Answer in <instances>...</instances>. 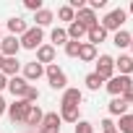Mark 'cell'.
<instances>
[{
  "mask_svg": "<svg viewBox=\"0 0 133 133\" xmlns=\"http://www.w3.org/2000/svg\"><path fill=\"white\" fill-rule=\"evenodd\" d=\"M104 84L115 76V57H110V55H99L97 57V71H94Z\"/></svg>",
  "mask_w": 133,
  "mask_h": 133,
  "instance_id": "cell-6",
  "label": "cell"
},
{
  "mask_svg": "<svg viewBox=\"0 0 133 133\" xmlns=\"http://www.w3.org/2000/svg\"><path fill=\"white\" fill-rule=\"evenodd\" d=\"M115 71H120L117 76H130V73H133V57H130V55L115 57Z\"/></svg>",
  "mask_w": 133,
  "mask_h": 133,
  "instance_id": "cell-14",
  "label": "cell"
},
{
  "mask_svg": "<svg viewBox=\"0 0 133 133\" xmlns=\"http://www.w3.org/2000/svg\"><path fill=\"white\" fill-rule=\"evenodd\" d=\"M78 47H81V42H73V39H68V42H65V55H68V57H78Z\"/></svg>",
  "mask_w": 133,
  "mask_h": 133,
  "instance_id": "cell-29",
  "label": "cell"
},
{
  "mask_svg": "<svg viewBox=\"0 0 133 133\" xmlns=\"http://www.w3.org/2000/svg\"><path fill=\"white\" fill-rule=\"evenodd\" d=\"M125 18H128V11H123V8H112V11L102 18V29H104V31H120L123 24H125Z\"/></svg>",
  "mask_w": 133,
  "mask_h": 133,
  "instance_id": "cell-1",
  "label": "cell"
},
{
  "mask_svg": "<svg viewBox=\"0 0 133 133\" xmlns=\"http://www.w3.org/2000/svg\"><path fill=\"white\" fill-rule=\"evenodd\" d=\"M76 133H94V125L89 120H78L76 123Z\"/></svg>",
  "mask_w": 133,
  "mask_h": 133,
  "instance_id": "cell-31",
  "label": "cell"
},
{
  "mask_svg": "<svg viewBox=\"0 0 133 133\" xmlns=\"http://www.w3.org/2000/svg\"><path fill=\"white\" fill-rule=\"evenodd\" d=\"M65 34H68V39H73V42H78L81 37H86V29L78 24V21H73V24H68V29H65Z\"/></svg>",
  "mask_w": 133,
  "mask_h": 133,
  "instance_id": "cell-23",
  "label": "cell"
},
{
  "mask_svg": "<svg viewBox=\"0 0 133 133\" xmlns=\"http://www.w3.org/2000/svg\"><path fill=\"white\" fill-rule=\"evenodd\" d=\"M76 21L89 31V29H94V26H99V18H97V13L94 11H89V8H81V11H76Z\"/></svg>",
  "mask_w": 133,
  "mask_h": 133,
  "instance_id": "cell-9",
  "label": "cell"
},
{
  "mask_svg": "<svg viewBox=\"0 0 133 133\" xmlns=\"http://www.w3.org/2000/svg\"><path fill=\"white\" fill-rule=\"evenodd\" d=\"M18 50H21L18 37H3V42H0V55L3 57H16Z\"/></svg>",
  "mask_w": 133,
  "mask_h": 133,
  "instance_id": "cell-8",
  "label": "cell"
},
{
  "mask_svg": "<svg viewBox=\"0 0 133 133\" xmlns=\"http://www.w3.org/2000/svg\"><path fill=\"white\" fill-rule=\"evenodd\" d=\"M24 99H26V102H29V104H34V102H37V99H39V89H37V86H31V84H29V89H26V94H24Z\"/></svg>",
  "mask_w": 133,
  "mask_h": 133,
  "instance_id": "cell-30",
  "label": "cell"
},
{
  "mask_svg": "<svg viewBox=\"0 0 133 133\" xmlns=\"http://www.w3.org/2000/svg\"><path fill=\"white\" fill-rule=\"evenodd\" d=\"M123 99H125V102H128V104H133V86H130V89H128V91H125V94H123Z\"/></svg>",
  "mask_w": 133,
  "mask_h": 133,
  "instance_id": "cell-35",
  "label": "cell"
},
{
  "mask_svg": "<svg viewBox=\"0 0 133 133\" xmlns=\"http://www.w3.org/2000/svg\"><path fill=\"white\" fill-rule=\"evenodd\" d=\"M44 76H47V81H50V86L57 91H65V89H68V76H65V71L63 68H57V65L52 63V65H47V68H44Z\"/></svg>",
  "mask_w": 133,
  "mask_h": 133,
  "instance_id": "cell-2",
  "label": "cell"
},
{
  "mask_svg": "<svg viewBox=\"0 0 133 133\" xmlns=\"http://www.w3.org/2000/svg\"><path fill=\"white\" fill-rule=\"evenodd\" d=\"M81 99H84V91L81 89H65L63 91V99H60V104H71V107H78L81 104Z\"/></svg>",
  "mask_w": 133,
  "mask_h": 133,
  "instance_id": "cell-13",
  "label": "cell"
},
{
  "mask_svg": "<svg viewBox=\"0 0 133 133\" xmlns=\"http://www.w3.org/2000/svg\"><path fill=\"white\" fill-rule=\"evenodd\" d=\"M78 60H84V63H94V60H97V47L89 44V42H81V47H78Z\"/></svg>",
  "mask_w": 133,
  "mask_h": 133,
  "instance_id": "cell-18",
  "label": "cell"
},
{
  "mask_svg": "<svg viewBox=\"0 0 133 133\" xmlns=\"http://www.w3.org/2000/svg\"><path fill=\"white\" fill-rule=\"evenodd\" d=\"M60 120L63 123H78V107H71V104H60Z\"/></svg>",
  "mask_w": 133,
  "mask_h": 133,
  "instance_id": "cell-19",
  "label": "cell"
},
{
  "mask_svg": "<svg viewBox=\"0 0 133 133\" xmlns=\"http://www.w3.org/2000/svg\"><path fill=\"white\" fill-rule=\"evenodd\" d=\"M29 110H31V104L26 102V99H16L13 104H8V117H11V123L16 125V123H26V117H29Z\"/></svg>",
  "mask_w": 133,
  "mask_h": 133,
  "instance_id": "cell-4",
  "label": "cell"
},
{
  "mask_svg": "<svg viewBox=\"0 0 133 133\" xmlns=\"http://www.w3.org/2000/svg\"><path fill=\"white\" fill-rule=\"evenodd\" d=\"M130 34L125 31V29H120V31H115V37H112V44L117 47V50H125V47H130Z\"/></svg>",
  "mask_w": 133,
  "mask_h": 133,
  "instance_id": "cell-22",
  "label": "cell"
},
{
  "mask_svg": "<svg viewBox=\"0 0 133 133\" xmlns=\"http://www.w3.org/2000/svg\"><path fill=\"white\" fill-rule=\"evenodd\" d=\"M44 76V65L42 63H37V60H31V63H24V78L31 84V81H39Z\"/></svg>",
  "mask_w": 133,
  "mask_h": 133,
  "instance_id": "cell-11",
  "label": "cell"
},
{
  "mask_svg": "<svg viewBox=\"0 0 133 133\" xmlns=\"http://www.w3.org/2000/svg\"><path fill=\"white\" fill-rule=\"evenodd\" d=\"M0 65H3V55H0Z\"/></svg>",
  "mask_w": 133,
  "mask_h": 133,
  "instance_id": "cell-40",
  "label": "cell"
},
{
  "mask_svg": "<svg viewBox=\"0 0 133 133\" xmlns=\"http://www.w3.org/2000/svg\"><path fill=\"white\" fill-rule=\"evenodd\" d=\"M99 125H102V133H104V130H112V128H115V123H112L110 117H104V120H102Z\"/></svg>",
  "mask_w": 133,
  "mask_h": 133,
  "instance_id": "cell-34",
  "label": "cell"
},
{
  "mask_svg": "<svg viewBox=\"0 0 133 133\" xmlns=\"http://www.w3.org/2000/svg\"><path fill=\"white\" fill-rule=\"evenodd\" d=\"M26 89H29V81H26L24 76H13V78H8V91H11L16 99H24Z\"/></svg>",
  "mask_w": 133,
  "mask_h": 133,
  "instance_id": "cell-10",
  "label": "cell"
},
{
  "mask_svg": "<svg viewBox=\"0 0 133 133\" xmlns=\"http://www.w3.org/2000/svg\"><path fill=\"white\" fill-rule=\"evenodd\" d=\"M37 63L52 65V63H55V47H52V44H39V47H37Z\"/></svg>",
  "mask_w": 133,
  "mask_h": 133,
  "instance_id": "cell-12",
  "label": "cell"
},
{
  "mask_svg": "<svg viewBox=\"0 0 133 133\" xmlns=\"http://www.w3.org/2000/svg\"><path fill=\"white\" fill-rule=\"evenodd\" d=\"M24 8L37 13V11H42V8H44V3H42V0H24Z\"/></svg>",
  "mask_w": 133,
  "mask_h": 133,
  "instance_id": "cell-32",
  "label": "cell"
},
{
  "mask_svg": "<svg viewBox=\"0 0 133 133\" xmlns=\"http://www.w3.org/2000/svg\"><path fill=\"white\" fill-rule=\"evenodd\" d=\"M117 133H133V112H125L120 120H117Z\"/></svg>",
  "mask_w": 133,
  "mask_h": 133,
  "instance_id": "cell-24",
  "label": "cell"
},
{
  "mask_svg": "<svg viewBox=\"0 0 133 133\" xmlns=\"http://www.w3.org/2000/svg\"><path fill=\"white\" fill-rule=\"evenodd\" d=\"M3 89H8V76L0 73V91H3Z\"/></svg>",
  "mask_w": 133,
  "mask_h": 133,
  "instance_id": "cell-36",
  "label": "cell"
},
{
  "mask_svg": "<svg viewBox=\"0 0 133 133\" xmlns=\"http://www.w3.org/2000/svg\"><path fill=\"white\" fill-rule=\"evenodd\" d=\"M104 133H117V128H112V130H104Z\"/></svg>",
  "mask_w": 133,
  "mask_h": 133,
  "instance_id": "cell-38",
  "label": "cell"
},
{
  "mask_svg": "<svg viewBox=\"0 0 133 133\" xmlns=\"http://www.w3.org/2000/svg\"><path fill=\"white\" fill-rule=\"evenodd\" d=\"M57 18H60V21L73 24V21H76V11H73L71 5H60V8H57Z\"/></svg>",
  "mask_w": 133,
  "mask_h": 133,
  "instance_id": "cell-27",
  "label": "cell"
},
{
  "mask_svg": "<svg viewBox=\"0 0 133 133\" xmlns=\"http://www.w3.org/2000/svg\"><path fill=\"white\" fill-rule=\"evenodd\" d=\"M84 84H86V89H89V91H99V89L104 86V81H102L97 73H89V76L84 78Z\"/></svg>",
  "mask_w": 133,
  "mask_h": 133,
  "instance_id": "cell-25",
  "label": "cell"
},
{
  "mask_svg": "<svg viewBox=\"0 0 133 133\" xmlns=\"http://www.w3.org/2000/svg\"><path fill=\"white\" fill-rule=\"evenodd\" d=\"M5 110H8V102H5V99H3V97H0V115H3V112H5Z\"/></svg>",
  "mask_w": 133,
  "mask_h": 133,
  "instance_id": "cell-37",
  "label": "cell"
},
{
  "mask_svg": "<svg viewBox=\"0 0 133 133\" xmlns=\"http://www.w3.org/2000/svg\"><path fill=\"white\" fill-rule=\"evenodd\" d=\"M130 13H133V3H130Z\"/></svg>",
  "mask_w": 133,
  "mask_h": 133,
  "instance_id": "cell-41",
  "label": "cell"
},
{
  "mask_svg": "<svg viewBox=\"0 0 133 133\" xmlns=\"http://www.w3.org/2000/svg\"><path fill=\"white\" fill-rule=\"evenodd\" d=\"M18 68H21V63H18L16 57H3L0 73H3V76H8V78H13V76H18Z\"/></svg>",
  "mask_w": 133,
  "mask_h": 133,
  "instance_id": "cell-15",
  "label": "cell"
},
{
  "mask_svg": "<svg viewBox=\"0 0 133 133\" xmlns=\"http://www.w3.org/2000/svg\"><path fill=\"white\" fill-rule=\"evenodd\" d=\"M133 86V81H130V76H112L107 84H104V89L112 94V97H123L128 89Z\"/></svg>",
  "mask_w": 133,
  "mask_h": 133,
  "instance_id": "cell-5",
  "label": "cell"
},
{
  "mask_svg": "<svg viewBox=\"0 0 133 133\" xmlns=\"http://www.w3.org/2000/svg\"><path fill=\"white\" fill-rule=\"evenodd\" d=\"M104 5H107V0H89V3H86V8H89V11H94V13H97V11H102Z\"/></svg>",
  "mask_w": 133,
  "mask_h": 133,
  "instance_id": "cell-33",
  "label": "cell"
},
{
  "mask_svg": "<svg viewBox=\"0 0 133 133\" xmlns=\"http://www.w3.org/2000/svg\"><path fill=\"white\" fill-rule=\"evenodd\" d=\"M5 26H8L11 37H21V34H24V31L29 29V24H26V21H24L21 16H13V18H8V24H5Z\"/></svg>",
  "mask_w": 133,
  "mask_h": 133,
  "instance_id": "cell-16",
  "label": "cell"
},
{
  "mask_svg": "<svg viewBox=\"0 0 133 133\" xmlns=\"http://www.w3.org/2000/svg\"><path fill=\"white\" fill-rule=\"evenodd\" d=\"M86 37H89V44H94V47H97L99 42H104V39H107V31H104V29H102V24H99V26L89 29V31H86Z\"/></svg>",
  "mask_w": 133,
  "mask_h": 133,
  "instance_id": "cell-21",
  "label": "cell"
},
{
  "mask_svg": "<svg viewBox=\"0 0 133 133\" xmlns=\"http://www.w3.org/2000/svg\"><path fill=\"white\" fill-rule=\"evenodd\" d=\"M42 39H44V31H42L39 26H29V29L18 37V42H21L24 50H37V47L42 44Z\"/></svg>",
  "mask_w": 133,
  "mask_h": 133,
  "instance_id": "cell-3",
  "label": "cell"
},
{
  "mask_svg": "<svg viewBox=\"0 0 133 133\" xmlns=\"http://www.w3.org/2000/svg\"><path fill=\"white\" fill-rule=\"evenodd\" d=\"M42 117H44V112H42L37 104H31V110H29V117H26V125H42Z\"/></svg>",
  "mask_w": 133,
  "mask_h": 133,
  "instance_id": "cell-26",
  "label": "cell"
},
{
  "mask_svg": "<svg viewBox=\"0 0 133 133\" xmlns=\"http://www.w3.org/2000/svg\"><path fill=\"white\" fill-rule=\"evenodd\" d=\"M34 21H37V26H39V29H44V26H50V24L55 21V13H52V11H47V8H42V11H37V13H34Z\"/></svg>",
  "mask_w": 133,
  "mask_h": 133,
  "instance_id": "cell-20",
  "label": "cell"
},
{
  "mask_svg": "<svg viewBox=\"0 0 133 133\" xmlns=\"http://www.w3.org/2000/svg\"><path fill=\"white\" fill-rule=\"evenodd\" d=\"M0 42H3V31H0Z\"/></svg>",
  "mask_w": 133,
  "mask_h": 133,
  "instance_id": "cell-39",
  "label": "cell"
},
{
  "mask_svg": "<svg viewBox=\"0 0 133 133\" xmlns=\"http://www.w3.org/2000/svg\"><path fill=\"white\" fill-rule=\"evenodd\" d=\"M130 50H133V39H130Z\"/></svg>",
  "mask_w": 133,
  "mask_h": 133,
  "instance_id": "cell-42",
  "label": "cell"
},
{
  "mask_svg": "<svg viewBox=\"0 0 133 133\" xmlns=\"http://www.w3.org/2000/svg\"><path fill=\"white\" fill-rule=\"evenodd\" d=\"M60 115L57 112H44L42 117V125H39V133H60Z\"/></svg>",
  "mask_w": 133,
  "mask_h": 133,
  "instance_id": "cell-7",
  "label": "cell"
},
{
  "mask_svg": "<svg viewBox=\"0 0 133 133\" xmlns=\"http://www.w3.org/2000/svg\"><path fill=\"white\" fill-rule=\"evenodd\" d=\"M128 107H130V104H128V102H125L123 97H112V102L107 104V110H110V115H117V117H123V115L128 112Z\"/></svg>",
  "mask_w": 133,
  "mask_h": 133,
  "instance_id": "cell-17",
  "label": "cell"
},
{
  "mask_svg": "<svg viewBox=\"0 0 133 133\" xmlns=\"http://www.w3.org/2000/svg\"><path fill=\"white\" fill-rule=\"evenodd\" d=\"M50 39H52V47H57V44H63L65 47V42H68V34H65V29H52V34H50Z\"/></svg>",
  "mask_w": 133,
  "mask_h": 133,
  "instance_id": "cell-28",
  "label": "cell"
}]
</instances>
